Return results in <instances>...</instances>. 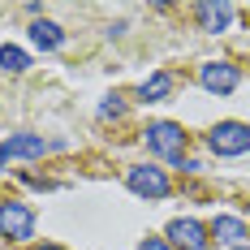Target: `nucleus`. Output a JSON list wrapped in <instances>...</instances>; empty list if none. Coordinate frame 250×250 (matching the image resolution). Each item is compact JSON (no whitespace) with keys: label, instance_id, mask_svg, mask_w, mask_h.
Listing matches in <instances>:
<instances>
[{"label":"nucleus","instance_id":"nucleus-9","mask_svg":"<svg viewBox=\"0 0 250 250\" xmlns=\"http://www.w3.org/2000/svg\"><path fill=\"white\" fill-rule=\"evenodd\" d=\"M207 233H211V237H216V242H225V246H237V242H242V237H246V225H242V220H237V216H216V220H211V229H207Z\"/></svg>","mask_w":250,"mask_h":250},{"label":"nucleus","instance_id":"nucleus-1","mask_svg":"<svg viewBox=\"0 0 250 250\" xmlns=\"http://www.w3.org/2000/svg\"><path fill=\"white\" fill-rule=\"evenodd\" d=\"M125 186L138 199H168V190H173V181L164 177V168H155V164H129L125 168Z\"/></svg>","mask_w":250,"mask_h":250},{"label":"nucleus","instance_id":"nucleus-12","mask_svg":"<svg viewBox=\"0 0 250 250\" xmlns=\"http://www.w3.org/2000/svg\"><path fill=\"white\" fill-rule=\"evenodd\" d=\"M0 69H4V74H26V69H30V56H26L22 48H9V43H4V48H0Z\"/></svg>","mask_w":250,"mask_h":250},{"label":"nucleus","instance_id":"nucleus-10","mask_svg":"<svg viewBox=\"0 0 250 250\" xmlns=\"http://www.w3.org/2000/svg\"><path fill=\"white\" fill-rule=\"evenodd\" d=\"M30 43L43 48V52H52V48L65 43V30H61L56 22H30Z\"/></svg>","mask_w":250,"mask_h":250},{"label":"nucleus","instance_id":"nucleus-8","mask_svg":"<svg viewBox=\"0 0 250 250\" xmlns=\"http://www.w3.org/2000/svg\"><path fill=\"white\" fill-rule=\"evenodd\" d=\"M48 147H52V143L43 138V134H13V138H4V143H0L4 160H9V155H18V160H39Z\"/></svg>","mask_w":250,"mask_h":250},{"label":"nucleus","instance_id":"nucleus-7","mask_svg":"<svg viewBox=\"0 0 250 250\" xmlns=\"http://www.w3.org/2000/svg\"><path fill=\"white\" fill-rule=\"evenodd\" d=\"M194 18H199L203 30L220 35V30H229V22H233V4H229V0H203V4H194Z\"/></svg>","mask_w":250,"mask_h":250},{"label":"nucleus","instance_id":"nucleus-6","mask_svg":"<svg viewBox=\"0 0 250 250\" xmlns=\"http://www.w3.org/2000/svg\"><path fill=\"white\" fill-rule=\"evenodd\" d=\"M168 246H177V250H207V229L199 225V220H173L168 225Z\"/></svg>","mask_w":250,"mask_h":250},{"label":"nucleus","instance_id":"nucleus-3","mask_svg":"<svg viewBox=\"0 0 250 250\" xmlns=\"http://www.w3.org/2000/svg\"><path fill=\"white\" fill-rule=\"evenodd\" d=\"M147 147L177 164V160H186V129L173 121H155V125H147Z\"/></svg>","mask_w":250,"mask_h":250},{"label":"nucleus","instance_id":"nucleus-14","mask_svg":"<svg viewBox=\"0 0 250 250\" xmlns=\"http://www.w3.org/2000/svg\"><path fill=\"white\" fill-rule=\"evenodd\" d=\"M138 250H173V246H168L164 237H147V242H143V246H138Z\"/></svg>","mask_w":250,"mask_h":250},{"label":"nucleus","instance_id":"nucleus-2","mask_svg":"<svg viewBox=\"0 0 250 250\" xmlns=\"http://www.w3.org/2000/svg\"><path fill=\"white\" fill-rule=\"evenodd\" d=\"M207 151H211V155H246L250 151V125L220 121L211 134H207Z\"/></svg>","mask_w":250,"mask_h":250},{"label":"nucleus","instance_id":"nucleus-4","mask_svg":"<svg viewBox=\"0 0 250 250\" xmlns=\"http://www.w3.org/2000/svg\"><path fill=\"white\" fill-rule=\"evenodd\" d=\"M0 233L9 242H30L35 237V211L26 203H18V199L0 203Z\"/></svg>","mask_w":250,"mask_h":250},{"label":"nucleus","instance_id":"nucleus-11","mask_svg":"<svg viewBox=\"0 0 250 250\" xmlns=\"http://www.w3.org/2000/svg\"><path fill=\"white\" fill-rule=\"evenodd\" d=\"M168 91H173V78L168 74H151L143 86H138V100L143 104H160V100H168Z\"/></svg>","mask_w":250,"mask_h":250},{"label":"nucleus","instance_id":"nucleus-18","mask_svg":"<svg viewBox=\"0 0 250 250\" xmlns=\"http://www.w3.org/2000/svg\"><path fill=\"white\" fill-rule=\"evenodd\" d=\"M246 18H250V4H246Z\"/></svg>","mask_w":250,"mask_h":250},{"label":"nucleus","instance_id":"nucleus-13","mask_svg":"<svg viewBox=\"0 0 250 250\" xmlns=\"http://www.w3.org/2000/svg\"><path fill=\"white\" fill-rule=\"evenodd\" d=\"M121 112H125V100H121V95H108V100L100 104V117H121Z\"/></svg>","mask_w":250,"mask_h":250},{"label":"nucleus","instance_id":"nucleus-15","mask_svg":"<svg viewBox=\"0 0 250 250\" xmlns=\"http://www.w3.org/2000/svg\"><path fill=\"white\" fill-rule=\"evenodd\" d=\"M177 168H181V173H199L203 164H199V160H177Z\"/></svg>","mask_w":250,"mask_h":250},{"label":"nucleus","instance_id":"nucleus-16","mask_svg":"<svg viewBox=\"0 0 250 250\" xmlns=\"http://www.w3.org/2000/svg\"><path fill=\"white\" fill-rule=\"evenodd\" d=\"M35 250H65V246H35Z\"/></svg>","mask_w":250,"mask_h":250},{"label":"nucleus","instance_id":"nucleus-17","mask_svg":"<svg viewBox=\"0 0 250 250\" xmlns=\"http://www.w3.org/2000/svg\"><path fill=\"white\" fill-rule=\"evenodd\" d=\"M233 250H250V246H233Z\"/></svg>","mask_w":250,"mask_h":250},{"label":"nucleus","instance_id":"nucleus-5","mask_svg":"<svg viewBox=\"0 0 250 250\" xmlns=\"http://www.w3.org/2000/svg\"><path fill=\"white\" fill-rule=\"evenodd\" d=\"M199 82L211 95H233L237 82H242V74H237L233 61H207V65H199Z\"/></svg>","mask_w":250,"mask_h":250}]
</instances>
